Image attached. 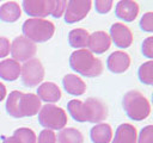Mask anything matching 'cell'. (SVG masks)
I'll list each match as a JSON object with an SVG mask.
<instances>
[{
    "label": "cell",
    "instance_id": "obj_22",
    "mask_svg": "<svg viewBox=\"0 0 153 143\" xmlns=\"http://www.w3.org/2000/svg\"><path fill=\"white\" fill-rule=\"evenodd\" d=\"M90 33L85 29H73L68 33L69 45L73 48H86Z\"/></svg>",
    "mask_w": 153,
    "mask_h": 143
},
{
    "label": "cell",
    "instance_id": "obj_32",
    "mask_svg": "<svg viewBox=\"0 0 153 143\" xmlns=\"http://www.w3.org/2000/svg\"><path fill=\"white\" fill-rule=\"evenodd\" d=\"M5 97H6V87H5V85H2L0 82V101H2L5 99Z\"/></svg>",
    "mask_w": 153,
    "mask_h": 143
},
{
    "label": "cell",
    "instance_id": "obj_29",
    "mask_svg": "<svg viewBox=\"0 0 153 143\" xmlns=\"http://www.w3.org/2000/svg\"><path fill=\"white\" fill-rule=\"evenodd\" d=\"M94 6H96V11L98 13L104 14V13H108L111 10L112 1L111 0H96Z\"/></svg>",
    "mask_w": 153,
    "mask_h": 143
},
{
    "label": "cell",
    "instance_id": "obj_27",
    "mask_svg": "<svg viewBox=\"0 0 153 143\" xmlns=\"http://www.w3.org/2000/svg\"><path fill=\"white\" fill-rule=\"evenodd\" d=\"M36 143H56V136L54 131L44 129L39 132L38 139L36 141Z\"/></svg>",
    "mask_w": 153,
    "mask_h": 143
},
{
    "label": "cell",
    "instance_id": "obj_6",
    "mask_svg": "<svg viewBox=\"0 0 153 143\" xmlns=\"http://www.w3.org/2000/svg\"><path fill=\"white\" fill-rule=\"evenodd\" d=\"M38 122L48 130H61L67 124V114L63 108L47 104L38 112Z\"/></svg>",
    "mask_w": 153,
    "mask_h": 143
},
{
    "label": "cell",
    "instance_id": "obj_26",
    "mask_svg": "<svg viewBox=\"0 0 153 143\" xmlns=\"http://www.w3.org/2000/svg\"><path fill=\"white\" fill-rule=\"evenodd\" d=\"M136 143H153V126L152 125H147L141 130Z\"/></svg>",
    "mask_w": 153,
    "mask_h": 143
},
{
    "label": "cell",
    "instance_id": "obj_2",
    "mask_svg": "<svg viewBox=\"0 0 153 143\" xmlns=\"http://www.w3.org/2000/svg\"><path fill=\"white\" fill-rule=\"evenodd\" d=\"M41 100L36 94L12 91L6 100V111L14 118L32 117L41 110Z\"/></svg>",
    "mask_w": 153,
    "mask_h": 143
},
{
    "label": "cell",
    "instance_id": "obj_7",
    "mask_svg": "<svg viewBox=\"0 0 153 143\" xmlns=\"http://www.w3.org/2000/svg\"><path fill=\"white\" fill-rule=\"evenodd\" d=\"M22 82L26 87H35L44 79V68L38 58H31L20 67Z\"/></svg>",
    "mask_w": 153,
    "mask_h": 143
},
{
    "label": "cell",
    "instance_id": "obj_5",
    "mask_svg": "<svg viewBox=\"0 0 153 143\" xmlns=\"http://www.w3.org/2000/svg\"><path fill=\"white\" fill-rule=\"evenodd\" d=\"M22 31L24 37L29 41L33 43H43L53 37L55 32V25L47 19L31 18L24 21Z\"/></svg>",
    "mask_w": 153,
    "mask_h": 143
},
{
    "label": "cell",
    "instance_id": "obj_31",
    "mask_svg": "<svg viewBox=\"0 0 153 143\" xmlns=\"http://www.w3.org/2000/svg\"><path fill=\"white\" fill-rule=\"evenodd\" d=\"M10 41L6 37H0V58L6 57L10 54Z\"/></svg>",
    "mask_w": 153,
    "mask_h": 143
},
{
    "label": "cell",
    "instance_id": "obj_4",
    "mask_svg": "<svg viewBox=\"0 0 153 143\" xmlns=\"http://www.w3.org/2000/svg\"><path fill=\"white\" fill-rule=\"evenodd\" d=\"M123 108L127 116L136 122H141L146 119L151 113V105L147 98L140 93L139 91H129L124 94L123 100Z\"/></svg>",
    "mask_w": 153,
    "mask_h": 143
},
{
    "label": "cell",
    "instance_id": "obj_18",
    "mask_svg": "<svg viewBox=\"0 0 153 143\" xmlns=\"http://www.w3.org/2000/svg\"><path fill=\"white\" fill-rule=\"evenodd\" d=\"M136 129L131 124H121L116 131L112 143H136Z\"/></svg>",
    "mask_w": 153,
    "mask_h": 143
},
{
    "label": "cell",
    "instance_id": "obj_12",
    "mask_svg": "<svg viewBox=\"0 0 153 143\" xmlns=\"http://www.w3.org/2000/svg\"><path fill=\"white\" fill-rule=\"evenodd\" d=\"M130 66V57L124 51H114L106 60V67L111 73H124Z\"/></svg>",
    "mask_w": 153,
    "mask_h": 143
},
{
    "label": "cell",
    "instance_id": "obj_10",
    "mask_svg": "<svg viewBox=\"0 0 153 143\" xmlns=\"http://www.w3.org/2000/svg\"><path fill=\"white\" fill-rule=\"evenodd\" d=\"M22 6L27 15L42 19L51 13L54 0H24Z\"/></svg>",
    "mask_w": 153,
    "mask_h": 143
},
{
    "label": "cell",
    "instance_id": "obj_16",
    "mask_svg": "<svg viewBox=\"0 0 153 143\" xmlns=\"http://www.w3.org/2000/svg\"><path fill=\"white\" fill-rule=\"evenodd\" d=\"M20 64L13 58H6L0 62V77L6 81H14L20 75Z\"/></svg>",
    "mask_w": 153,
    "mask_h": 143
},
{
    "label": "cell",
    "instance_id": "obj_8",
    "mask_svg": "<svg viewBox=\"0 0 153 143\" xmlns=\"http://www.w3.org/2000/svg\"><path fill=\"white\" fill-rule=\"evenodd\" d=\"M10 51H11V55L14 61L26 62L35 56V54L37 51V46L33 42L29 41L24 36H18L13 39Z\"/></svg>",
    "mask_w": 153,
    "mask_h": 143
},
{
    "label": "cell",
    "instance_id": "obj_23",
    "mask_svg": "<svg viewBox=\"0 0 153 143\" xmlns=\"http://www.w3.org/2000/svg\"><path fill=\"white\" fill-rule=\"evenodd\" d=\"M57 142L59 143H84V136L79 130L74 128H67L60 131V133L57 135Z\"/></svg>",
    "mask_w": 153,
    "mask_h": 143
},
{
    "label": "cell",
    "instance_id": "obj_19",
    "mask_svg": "<svg viewBox=\"0 0 153 143\" xmlns=\"http://www.w3.org/2000/svg\"><path fill=\"white\" fill-rule=\"evenodd\" d=\"M36 133L29 128H19L12 136L2 137V143H36Z\"/></svg>",
    "mask_w": 153,
    "mask_h": 143
},
{
    "label": "cell",
    "instance_id": "obj_20",
    "mask_svg": "<svg viewBox=\"0 0 153 143\" xmlns=\"http://www.w3.org/2000/svg\"><path fill=\"white\" fill-rule=\"evenodd\" d=\"M91 139L93 143H110L112 138V130L109 124L100 123L96 124L90 132Z\"/></svg>",
    "mask_w": 153,
    "mask_h": 143
},
{
    "label": "cell",
    "instance_id": "obj_9",
    "mask_svg": "<svg viewBox=\"0 0 153 143\" xmlns=\"http://www.w3.org/2000/svg\"><path fill=\"white\" fill-rule=\"evenodd\" d=\"M91 5L90 0H69L65 10V21L67 24L80 21L90 12Z\"/></svg>",
    "mask_w": 153,
    "mask_h": 143
},
{
    "label": "cell",
    "instance_id": "obj_1",
    "mask_svg": "<svg viewBox=\"0 0 153 143\" xmlns=\"http://www.w3.org/2000/svg\"><path fill=\"white\" fill-rule=\"evenodd\" d=\"M68 113L76 122L100 123L108 117V106L100 99L87 98L85 102L73 99L67 104Z\"/></svg>",
    "mask_w": 153,
    "mask_h": 143
},
{
    "label": "cell",
    "instance_id": "obj_3",
    "mask_svg": "<svg viewBox=\"0 0 153 143\" xmlns=\"http://www.w3.org/2000/svg\"><path fill=\"white\" fill-rule=\"evenodd\" d=\"M69 67L82 76L94 77L103 73V63L87 49H78L69 57Z\"/></svg>",
    "mask_w": 153,
    "mask_h": 143
},
{
    "label": "cell",
    "instance_id": "obj_24",
    "mask_svg": "<svg viewBox=\"0 0 153 143\" xmlns=\"http://www.w3.org/2000/svg\"><path fill=\"white\" fill-rule=\"evenodd\" d=\"M139 79L142 83L145 85H153V62L152 61H147L145 63H142L139 68Z\"/></svg>",
    "mask_w": 153,
    "mask_h": 143
},
{
    "label": "cell",
    "instance_id": "obj_14",
    "mask_svg": "<svg viewBox=\"0 0 153 143\" xmlns=\"http://www.w3.org/2000/svg\"><path fill=\"white\" fill-rule=\"evenodd\" d=\"M111 44L110 36L105 31H96L88 37V51L96 52V54H103L105 52Z\"/></svg>",
    "mask_w": 153,
    "mask_h": 143
},
{
    "label": "cell",
    "instance_id": "obj_13",
    "mask_svg": "<svg viewBox=\"0 0 153 143\" xmlns=\"http://www.w3.org/2000/svg\"><path fill=\"white\" fill-rule=\"evenodd\" d=\"M139 13V5L133 0H121L116 4L115 14L124 21H133Z\"/></svg>",
    "mask_w": 153,
    "mask_h": 143
},
{
    "label": "cell",
    "instance_id": "obj_30",
    "mask_svg": "<svg viewBox=\"0 0 153 143\" xmlns=\"http://www.w3.org/2000/svg\"><path fill=\"white\" fill-rule=\"evenodd\" d=\"M142 54L148 58H153V37H147L143 41Z\"/></svg>",
    "mask_w": 153,
    "mask_h": 143
},
{
    "label": "cell",
    "instance_id": "obj_21",
    "mask_svg": "<svg viewBox=\"0 0 153 143\" xmlns=\"http://www.w3.org/2000/svg\"><path fill=\"white\" fill-rule=\"evenodd\" d=\"M22 10L16 1H7L0 6V19L6 23H14L19 19Z\"/></svg>",
    "mask_w": 153,
    "mask_h": 143
},
{
    "label": "cell",
    "instance_id": "obj_28",
    "mask_svg": "<svg viewBox=\"0 0 153 143\" xmlns=\"http://www.w3.org/2000/svg\"><path fill=\"white\" fill-rule=\"evenodd\" d=\"M66 5H67V1H65V0H54V7H53V11L50 14L54 18L62 17V14L65 13V10H66Z\"/></svg>",
    "mask_w": 153,
    "mask_h": 143
},
{
    "label": "cell",
    "instance_id": "obj_15",
    "mask_svg": "<svg viewBox=\"0 0 153 143\" xmlns=\"http://www.w3.org/2000/svg\"><path fill=\"white\" fill-rule=\"evenodd\" d=\"M37 97L39 100L48 102H56L61 98V91L54 82H43L38 86L37 89Z\"/></svg>",
    "mask_w": 153,
    "mask_h": 143
},
{
    "label": "cell",
    "instance_id": "obj_25",
    "mask_svg": "<svg viewBox=\"0 0 153 143\" xmlns=\"http://www.w3.org/2000/svg\"><path fill=\"white\" fill-rule=\"evenodd\" d=\"M140 27L142 31L153 32V13L152 12H147L142 15L140 20Z\"/></svg>",
    "mask_w": 153,
    "mask_h": 143
},
{
    "label": "cell",
    "instance_id": "obj_11",
    "mask_svg": "<svg viewBox=\"0 0 153 143\" xmlns=\"http://www.w3.org/2000/svg\"><path fill=\"white\" fill-rule=\"evenodd\" d=\"M110 39L118 48H128L133 43V33L122 23H115L110 27Z\"/></svg>",
    "mask_w": 153,
    "mask_h": 143
},
{
    "label": "cell",
    "instance_id": "obj_17",
    "mask_svg": "<svg viewBox=\"0 0 153 143\" xmlns=\"http://www.w3.org/2000/svg\"><path fill=\"white\" fill-rule=\"evenodd\" d=\"M62 85L65 91L71 95H82L86 92V85L85 82L74 74H67L65 75L62 80Z\"/></svg>",
    "mask_w": 153,
    "mask_h": 143
}]
</instances>
